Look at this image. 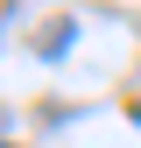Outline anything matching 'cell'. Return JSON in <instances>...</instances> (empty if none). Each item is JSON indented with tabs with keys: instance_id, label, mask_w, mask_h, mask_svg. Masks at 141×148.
<instances>
[{
	"instance_id": "1",
	"label": "cell",
	"mask_w": 141,
	"mask_h": 148,
	"mask_svg": "<svg viewBox=\"0 0 141 148\" xmlns=\"http://www.w3.org/2000/svg\"><path fill=\"white\" fill-rule=\"evenodd\" d=\"M70 35H78L70 21H42V28H35V49H42V57H64V49H70Z\"/></svg>"
},
{
	"instance_id": "2",
	"label": "cell",
	"mask_w": 141,
	"mask_h": 148,
	"mask_svg": "<svg viewBox=\"0 0 141 148\" xmlns=\"http://www.w3.org/2000/svg\"><path fill=\"white\" fill-rule=\"evenodd\" d=\"M0 148H14V141H0Z\"/></svg>"
}]
</instances>
